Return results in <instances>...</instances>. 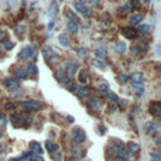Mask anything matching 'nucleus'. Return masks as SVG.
Returning a JSON list of instances; mask_svg holds the SVG:
<instances>
[{
	"label": "nucleus",
	"instance_id": "obj_1",
	"mask_svg": "<svg viewBox=\"0 0 161 161\" xmlns=\"http://www.w3.org/2000/svg\"><path fill=\"white\" fill-rule=\"evenodd\" d=\"M42 54H43V57L44 59L48 62V63H51V64H54V63H58L60 60V57H59V54L55 52L53 48H51L49 45H45L43 49H42Z\"/></svg>",
	"mask_w": 161,
	"mask_h": 161
},
{
	"label": "nucleus",
	"instance_id": "obj_2",
	"mask_svg": "<svg viewBox=\"0 0 161 161\" xmlns=\"http://www.w3.org/2000/svg\"><path fill=\"white\" fill-rule=\"evenodd\" d=\"M10 121H11V123L14 126H15V127L28 126V123H29V120L26 118V115L25 113H20V112H15V113H13L11 117H10Z\"/></svg>",
	"mask_w": 161,
	"mask_h": 161
},
{
	"label": "nucleus",
	"instance_id": "obj_3",
	"mask_svg": "<svg viewBox=\"0 0 161 161\" xmlns=\"http://www.w3.org/2000/svg\"><path fill=\"white\" fill-rule=\"evenodd\" d=\"M36 54H37V51H36V47L29 44V45H26L24 47L22 51H20V53L18 54V58L19 59H32L36 57Z\"/></svg>",
	"mask_w": 161,
	"mask_h": 161
},
{
	"label": "nucleus",
	"instance_id": "obj_4",
	"mask_svg": "<svg viewBox=\"0 0 161 161\" xmlns=\"http://www.w3.org/2000/svg\"><path fill=\"white\" fill-rule=\"evenodd\" d=\"M78 68H79V62L77 60V59H71V60H68V62H67L64 73L69 77V78L72 79V77L76 74L77 71H78Z\"/></svg>",
	"mask_w": 161,
	"mask_h": 161
},
{
	"label": "nucleus",
	"instance_id": "obj_5",
	"mask_svg": "<svg viewBox=\"0 0 161 161\" xmlns=\"http://www.w3.org/2000/svg\"><path fill=\"white\" fill-rule=\"evenodd\" d=\"M86 132H85V130L83 128H81V127H76V128H73V131H72V138H73V141L76 142V144H82V142H85L86 141Z\"/></svg>",
	"mask_w": 161,
	"mask_h": 161
},
{
	"label": "nucleus",
	"instance_id": "obj_6",
	"mask_svg": "<svg viewBox=\"0 0 161 161\" xmlns=\"http://www.w3.org/2000/svg\"><path fill=\"white\" fill-rule=\"evenodd\" d=\"M121 34L125 37V38H127V39H136L138 37V30H136L135 28H132L131 25L130 26H122L121 29H120Z\"/></svg>",
	"mask_w": 161,
	"mask_h": 161
},
{
	"label": "nucleus",
	"instance_id": "obj_7",
	"mask_svg": "<svg viewBox=\"0 0 161 161\" xmlns=\"http://www.w3.org/2000/svg\"><path fill=\"white\" fill-rule=\"evenodd\" d=\"M20 107L25 108L26 111H33L36 112L38 110H40V103L37 101H23V102H19Z\"/></svg>",
	"mask_w": 161,
	"mask_h": 161
},
{
	"label": "nucleus",
	"instance_id": "obj_8",
	"mask_svg": "<svg viewBox=\"0 0 161 161\" xmlns=\"http://www.w3.org/2000/svg\"><path fill=\"white\" fill-rule=\"evenodd\" d=\"M4 86H5L6 89L14 91V89L19 88V79L14 78V77H8V78L4 79Z\"/></svg>",
	"mask_w": 161,
	"mask_h": 161
},
{
	"label": "nucleus",
	"instance_id": "obj_9",
	"mask_svg": "<svg viewBox=\"0 0 161 161\" xmlns=\"http://www.w3.org/2000/svg\"><path fill=\"white\" fill-rule=\"evenodd\" d=\"M126 152H127L128 156H135L137 155V153L140 152V150H141V147H140V145L136 144V142H128L127 146H126Z\"/></svg>",
	"mask_w": 161,
	"mask_h": 161
},
{
	"label": "nucleus",
	"instance_id": "obj_10",
	"mask_svg": "<svg viewBox=\"0 0 161 161\" xmlns=\"http://www.w3.org/2000/svg\"><path fill=\"white\" fill-rule=\"evenodd\" d=\"M149 110H150V113H151L152 116L160 117V116H161V102H159V101L151 102Z\"/></svg>",
	"mask_w": 161,
	"mask_h": 161
},
{
	"label": "nucleus",
	"instance_id": "obj_11",
	"mask_svg": "<svg viewBox=\"0 0 161 161\" xmlns=\"http://www.w3.org/2000/svg\"><path fill=\"white\" fill-rule=\"evenodd\" d=\"M22 160L23 161H44V159L42 157V155H38V153H33V152H28V153H24L22 156Z\"/></svg>",
	"mask_w": 161,
	"mask_h": 161
},
{
	"label": "nucleus",
	"instance_id": "obj_12",
	"mask_svg": "<svg viewBox=\"0 0 161 161\" xmlns=\"http://www.w3.org/2000/svg\"><path fill=\"white\" fill-rule=\"evenodd\" d=\"M146 130H147V132L151 134L152 136L160 134V126H159V123H155V122H147L146 123Z\"/></svg>",
	"mask_w": 161,
	"mask_h": 161
},
{
	"label": "nucleus",
	"instance_id": "obj_13",
	"mask_svg": "<svg viewBox=\"0 0 161 161\" xmlns=\"http://www.w3.org/2000/svg\"><path fill=\"white\" fill-rule=\"evenodd\" d=\"M74 6V9L78 11L79 14H82V15H89V8L86 5V4H81V3H74L73 4Z\"/></svg>",
	"mask_w": 161,
	"mask_h": 161
},
{
	"label": "nucleus",
	"instance_id": "obj_14",
	"mask_svg": "<svg viewBox=\"0 0 161 161\" xmlns=\"http://www.w3.org/2000/svg\"><path fill=\"white\" fill-rule=\"evenodd\" d=\"M59 14V5L57 0H52L49 4V15L52 18H55Z\"/></svg>",
	"mask_w": 161,
	"mask_h": 161
},
{
	"label": "nucleus",
	"instance_id": "obj_15",
	"mask_svg": "<svg viewBox=\"0 0 161 161\" xmlns=\"http://www.w3.org/2000/svg\"><path fill=\"white\" fill-rule=\"evenodd\" d=\"M29 151L33 152V153H38V155H42L44 151H43V147H42V145L37 141H32L29 144Z\"/></svg>",
	"mask_w": 161,
	"mask_h": 161
},
{
	"label": "nucleus",
	"instance_id": "obj_16",
	"mask_svg": "<svg viewBox=\"0 0 161 161\" xmlns=\"http://www.w3.org/2000/svg\"><path fill=\"white\" fill-rule=\"evenodd\" d=\"M58 42L62 47H69L71 45V39H69V36L67 33H60L58 36Z\"/></svg>",
	"mask_w": 161,
	"mask_h": 161
},
{
	"label": "nucleus",
	"instance_id": "obj_17",
	"mask_svg": "<svg viewBox=\"0 0 161 161\" xmlns=\"http://www.w3.org/2000/svg\"><path fill=\"white\" fill-rule=\"evenodd\" d=\"M71 153H72V156H73L74 159H77V160H81L83 156L86 155V151L83 150V149H81L79 146H76V147H73V149H72Z\"/></svg>",
	"mask_w": 161,
	"mask_h": 161
},
{
	"label": "nucleus",
	"instance_id": "obj_18",
	"mask_svg": "<svg viewBox=\"0 0 161 161\" xmlns=\"http://www.w3.org/2000/svg\"><path fill=\"white\" fill-rule=\"evenodd\" d=\"M128 22H130V25L131 26H135V25L141 24L142 15H141V14H132V15L130 17V19H128Z\"/></svg>",
	"mask_w": 161,
	"mask_h": 161
},
{
	"label": "nucleus",
	"instance_id": "obj_19",
	"mask_svg": "<svg viewBox=\"0 0 161 161\" xmlns=\"http://www.w3.org/2000/svg\"><path fill=\"white\" fill-rule=\"evenodd\" d=\"M78 79H79L81 83H83V85H86V83L88 82L89 76H88V69L87 68H82L81 69V72L78 74Z\"/></svg>",
	"mask_w": 161,
	"mask_h": 161
},
{
	"label": "nucleus",
	"instance_id": "obj_20",
	"mask_svg": "<svg viewBox=\"0 0 161 161\" xmlns=\"http://www.w3.org/2000/svg\"><path fill=\"white\" fill-rule=\"evenodd\" d=\"M126 51H127V47H126L125 42H117L115 45V52L117 54H125Z\"/></svg>",
	"mask_w": 161,
	"mask_h": 161
},
{
	"label": "nucleus",
	"instance_id": "obj_21",
	"mask_svg": "<svg viewBox=\"0 0 161 161\" xmlns=\"http://www.w3.org/2000/svg\"><path fill=\"white\" fill-rule=\"evenodd\" d=\"M131 81L132 83H142L144 82V74L141 72H134L131 74Z\"/></svg>",
	"mask_w": 161,
	"mask_h": 161
},
{
	"label": "nucleus",
	"instance_id": "obj_22",
	"mask_svg": "<svg viewBox=\"0 0 161 161\" xmlns=\"http://www.w3.org/2000/svg\"><path fill=\"white\" fill-rule=\"evenodd\" d=\"M67 29L71 33L76 34V33H78V30H79V24L76 23V22H72V20H69V22L67 23Z\"/></svg>",
	"mask_w": 161,
	"mask_h": 161
},
{
	"label": "nucleus",
	"instance_id": "obj_23",
	"mask_svg": "<svg viewBox=\"0 0 161 161\" xmlns=\"http://www.w3.org/2000/svg\"><path fill=\"white\" fill-rule=\"evenodd\" d=\"M89 93H91L89 88H87V87H79L78 86V89H77V94H78V97H81V98H85V97L89 96Z\"/></svg>",
	"mask_w": 161,
	"mask_h": 161
},
{
	"label": "nucleus",
	"instance_id": "obj_24",
	"mask_svg": "<svg viewBox=\"0 0 161 161\" xmlns=\"http://www.w3.org/2000/svg\"><path fill=\"white\" fill-rule=\"evenodd\" d=\"M14 74H15V78H18V79H24V78H26V71L24 68H17L15 71H14Z\"/></svg>",
	"mask_w": 161,
	"mask_h": 161
},
{
	"label": "nucleus",
	"instance_id": "obj_25",
	"mask_svg": "<svg viewBox=\"0 0 161 161\" xmlns=\"http://www.w3.org/2000/svg\"><path fill=\"white\" fill-rule=\"evenodd\" d=\"M25 29H26V28H25L23 24H19V25L15 26L14 32H15V34H17V37H18V38H23V37H24V34H25Z\"/></svg>",
	"mask_w": 161,
	"mask_h": 161
},
{
	"label": "nucleus",
	"instance_id": "obj_26",
	"mask_svg": "<svg viewBox=\"0 0 161 161\" xmlns=\"http://www.w3.org/2000/svg\"><path fill=\"white\" fill-rule=\"evenodd\" d=\"M94 55L100 59H106L107 52H106V49H103V48H97V49H94Z\"/></svg>",
	"mask_w": 161,
	"mask_h": 161
},
{
	"label": "nucleus",
	"instance_id": "obj_27",
	"mask_svg": "<svg viewBox=\"0 0 161 161\" xmlns=\"http://www.w3.org/2000/svg\"><path fill=\"white\" fill-rule=\"evenodd\" d=\"M26 73H30L32 76H37L38 74V67L36 63H29L26 68Z\"/></svg>",
	"mask_w": 161,
	"mask_h": 161
},
{
	"label": "nucleus",
	"instance_id": "obj_28",
	"mask_svg": "<svg viewBox=\"0 0 161 161\" xmlns=\"http://www.w3.org/2000/svg\"><path fill=\"white\" fill-rule=\"evenodd\" d=\"M45 149H47V151L53 152V151L59 150V145H57V144H52V142H49V141H47V142H45Z\"/></svg>",
	"mask_w": 161,
	"mask_h": 161
},
{
	"label": "nucleus",
	"instance_id": "obj_29",
	"mask_svg": "<svg viewBox=\"0 0 161 161\" xmlns=\"http://www.w3.org/2000/svg\"><path fill=\"white\" fill-rule=\"evenodd\" d=\"M130 53L132 57H138L140 54H141V47L140 45H132L131 49H130Z\"/></svg>",
	"mask_w": 161,
	"mask_h": 161
},
{
	"label": "nucleus",
	"instance_id": "obj_30",
	"mask_svg": "<svg viewBox=\"0 0 161 161\" xmlns=\"http://www.w3.org/2000/svg\"><path fill=\"white\" fill-rule=\"evenodd\" d=\"M67 17L69 18V20H72V22H76V23H78L79 24V18H78V15L74 13V11H72V10H67Z\"/></svg>",
	"mask_w": 161,
	"mask_h": 161
},
{
	"label": "nucleus",
	"instance_id": "obj_31",
	"mask_svg": "<svg viewBox=\"0 0 161 161\" xmlns=\"http://www.w3.org/2000/svg\"><path fill=\"white\" fill-rule=\"evenodd\" d=\"M6 125H8V118H6L4 113H0V131L5 130Z\"/></svg>",
	"mask_w": 161,
	"mask_h": 161
},
{
	"label": "nucleus",
	"instance_id": "obj_32",
	"mask_svg": "<svg viewBox=\"0 0 161 161\" xmlns=\"http://www.w3.org/2000/svg\"><path fill=\"white\" fill-rule=\"evenodd\" d=\"M51 156H52L53 161H63V155H62V152L59 150L51 152Z\"/></svg>",
	"mask_w": 161,
	"mask_h": 161
},
{
	"label": "nucleus",
	"instance_id": "obj_33",
	"mask_svg": "<svg viewBox=\"0 0 161 161\" xmlns=\"http://www.w3.org/2000/svg\"><path fill=\"white\" fill-rule=\"evenodd\" d=\"M92 64H93L94 67H97V68H100V69H103L104 67H106L103 59H100V58H94V59L92 60Z\"/></svg>",
	"mask_w": 161,
	"mask_h": 161
},
{
	"label": "nucleus",
	"instance_id": "obj_34",
	"mask_svg": "<svg viewBox=\"0 0 161 161\" xmlns=\"http://www.w3.org/2000/svg\"><path fill=\"white\" fill-rule=\"evenodd\" d=\"M98 91H100V93L106 96L110 92V86L107 85V83H101V85L98 86Z\"/></svg>",
	"mask_w": 161,
	"mask_h": 161
},
{
	"label": "nucleus",
	"instance_id": "obj_35",
	"mask_svg": "<svg viewBox=\"0 0 161 161\" xmlns=\"http://www.w3.org/2000/svg\"><path fill=\"white\" fill-rule=\"evenodd\" d=\"M131 13V11H134V9H132V6L130 5V3H126L122 8H118V13Z\"/></svg>",
	"mask_w": 161,
	"mask_h": 161
},
{
	"label": "nucleus",
	"instance_id": "obj_36",
	"mask_svg": "<svg viewBox=\"0 0 161 161\" xmlns=\"http://www.w3.org/2000/svg\"><path fill=\"white\" fill-rule=\"evenodd\" d=\"M116 110H117V106H116V103L113 102V103H111V104H108V106H107L106 113L107 115H113L115 112H116Z\"/></svg>",
	"mask_w": 161,
	"mask_h": 161
},
{
	"label": "nucleus",
	"instance_id": "obj_37",
	"mask_svg": "<svg viewBox=\"0 0 161 161\" xmlns=\"http://www.w3.org/2000/svg\"><path fill=\"white\" fill-rule=\"evenodd\" d=\"M130 5L132 6V9L134 10H136V9H138L140 6H141V2H140V0H130Z\"/></svg>",
	"mask_w": 161,
	"mask_h": 161
},
{
	"label": "nucleus",
	"instance_id": "obj_38",
	"mask_svg": "<svg viewBox=\"0 0 161 161\" xmlns=\"http://www.w3.org/2000/svg\"><path fill=\"white\" fill-rule=\"evenodd\" d=\"M101 19L103 20V22H106V23H111L112 22V17H111L110 13H103L101 15Z\"/></svg>",
	"mask_w": 161,
	"mask_h": 161
},
{
	"label": "nucleus",
	"instance_id": "obj_39",
	"mask_svg": "<svg viewBox=\"0 0 161 161\" xmlns=\"http://www.w3.org/2000/svg\"><path fill=\"white\" fill-rule=\"evenodd\" d=\"M106 96H107V98H108V100H111L112 102H115V103H116V102H118V96H117L116 93H113V92H108Z\"/></svg>",
	"mask_w": 161,
	"mask_h": 161
},
{
	"label": "nucleus",
	"instance_id": "obj_40",
	"mask_svg": "<svg viewBox=\"0 0 161 161\" xmlns=\"http://www.w3.org/2000/svg\"><path fill=\"white\" fill-rule=\"evenodd\" d=\"M77 54H78L79 57H86V55L88 54V51L86 49L85 47H81V48H78V49H77Z\"/></svg>",
	"mask_w": 161,
	"mask_h": 161
},
{
	"label": "nucleus",
	"instance_id": "obj_41",
	"mask_svg": "<svg viewBox=\"0 0 161 161\" xmlns=\"http://www.w3.org/2000/svg\"><path fill=\"white\" fill-rule=\"evenodd\" d=\"M68 89H69V92H77V89H78V85L74 83V82L68 83Z\"/></svg>",
	"mask_w": 161,
	"mask_h": 161
},
{
	"label": "nucleus",
	"instance_id": "obj_42",
	"mask_svg": "<svg viewBox=\"0 0 161 161\" xmlns=\"http://www.w3.org/2000/svg\"><path fill=\"white\" fill-rule=\"evenodd\" d=\"M140 26H138V30L141 32V33H147L149 30H150V25H147V24H138Z\"/></svg>",
	"mask_w": 161,
	"mask_h": 161
},
{
	"label": "nucleus",
	"instance_id": "obj_43",
	"mask_svg": "<svg viewBox=\"0 0 161 161\" xmlns=\"http://www.w3.org/2000/svg\"><path fill=\"white\" fill-rule=\"evenodd\" d=\"M3 45H4V48H5V49H11V48H14V45H15V44H14L13 43V42H10V40H5V42H3Z\"/></svg>",
	"mask_w": 161,
	"mask_h": 161
},
{
	"label": "nucleus",
	"instance_id": "obj_44",
	"mask_svg": "<svg viewBox=\"0 0 161 161\" xmlns=\"http://www.w3.org/2000/svg\"><path fill=\"white\" fill-rule=\"evenodd\" d=\"M6 38H8V33H6L4 29H0V43L5 42Z\"/></svg>",
	"mask_w": 161,
	"mask_h": 161
},
{
	"label": "nucleus",
	"instance_id": "obj_45",
	"mask_svg": "<svg viewBox=\"0 0 161 161\" xmlns=\"http://www.w3.org/2000/svg\"><path fill=\"white\" fill-rule=\"evenodd\" d=\"M117 79H118V82H120V83H126V82H127V81L130 79V77H128V76H126V74H120Z\"/></svg>",
	"mask_w": 161,
	"mask_h": 161
},
{
	"label": "nucleus",
	"instance_id": "obj_46",
	"mask_svg": "<svg viewBox=\"0 0 161 161\" xmlns=\"http://www.w3.org/2000/svg\"><path fill=\"white\" fill-rule=\"evenodd\" d=\"M115 145L116 146H118V147H125V144H123V141L122 140H115Z\"/></svg>",
	"mask_w": 161,
	"mask_h": 161
},
{
	"label": "nucleus",
	"instance_id": "obj_47",
	"mask_svg": "<svg viewBox=\"0 0 161 161\" xmlns=\"http://www.w3.org/2000/svg\"><path fill=\"white\" fill-rule=\"evenodd\" d=\"M140 112H141V108H140L138 106H134V107H132V113H134V115H138Z\"/></svg>",
	"mask_w": 161,
	"mask_h": 161
},
{
	"label": "nucleus",
	"instance_id": "obj_48",
	"mask_svg": "<svg viewBox=\"0 0 161 161\" xmlns=\"http://www.w3.org/2000/svg\"><path fill=\"white\" fill-rule=\"evenodd\" d=\"M98 130H100V134L101 135H104V134H106V131H107L106 127H104V126H101V125L98 126Z\"/></svg>",
	"mask_w": 161,
	"mask_h": 161
},
{
	"label": "nucleus",
	"instance_id": "obj_49",
	"mask_svg": "<svg viewBox=\"0 0 161 161\" xmlns=\"http://www.w3.org/2000/svg\"><path fill=\"white\" fill-rule=\"evenodd\" d=\"M150 157H151V159H157V160L161 159L160 155H157V153H155V152H150Z\"/></svg>",
	"mask_w": 161,
	"mask_h": 161
},
{
	"label": "nucleus",
	"instance_id": "obj_50",
	"mask_svg": "<svg viewBox=\"0 0 161 161\" xmlns=\"http://www.w3.org/2000/svg\"><path fill=\"white\" fill-rule=\"evenodd\" d=\"M66 118L68 120V122H69V123H73V122H74V117H73V116H69V115H68Z\"/></svg>",
	"mask_w": 161,
	"mask_h": 161
},
{
	"label": "nucleus",
	"instance_id": "obj_51",
	"mask_svg": "<svg viewBox=\"0 0 161 161\" xmlns=\"http://www.w3.org/2000/svg\"><path fill=\"white\" fill-rule=\"evenodd\" d=\"M118 101H120V100H118ZM120 106L126 107V106H127V101H126V100H121V101H120Z\"/></svg>",
	"mask_w": 161,
	"mask_h": 161
},
{
	"label": "nucleus",
	"instance_id": "obj_52",
	"mask_svg": "<svg viewBox=\"0 0 161 161\" xmlns=\"http://www.w3.org/2000/svg\"><path fill=\"white\" fill-rule=\"evenodd\" d=\"M5 108L6 110H14V106L11 103H8V104H5Z\"/></svg>",
	"mask_w": 161,
	"mask_h": 161
},
{
	"label": "nucleus",
	"instance_id": "obj_53",
	"mask_svg": "<svg viewBox=\"0 0 161 161\" xmlns=\"http://www.w3.org/2000/svg\"><path fill=\"white\" fill-rule=\"evenodd\" d=\"M10 161H23L22 157H14V159H10Z\"/></svg>",
	"mask_w": 161,
	"mask_h": 161
},
{
	"label": "nucleus",
	"instance_id": "obj_54",
	"mask_svg": "<svg viewBox=\"0 0 161 161\" xmlns=\"http://www.w3.org/2000/svg\"><path fill=\"white\" fill-rule=\"evenodd\" d=\"M53 26H54V22H51L49 24H48V29H52Z\"/></svg>",
	"mask_w": 161,
	"mask_h": 161
},
{
	"label": "nucleus",
	"instance_id": "obj_55",
	"mask_svg": "<svg viewBox=\"0 0 161 161\" xmlns=\"http://www.w3.org/2000/svg\"><path fill=\"white\" fill-rule=\"evenodd\" d=\"M88 2V0H78V3H81V4H86Z\"/></svg>",
	"mask_w": 161,
	"mask_h": 161
},
{
	"label": "nucleus",
	"instance_id": "obj_56",
	"mask_svg": "<svg viewBox=\"0 0 161 161\" xmlns=\"http://www.w3.org/2000/svg\"><path fill=\"white\" fill-rule=\"evenodd\" d=\"M3 152H4V147H3L2 145H0V153H3Z\"/></svg>",
	"mask_w": 161,
	"mask_h": 161
},
{
	"label": "nucleus",
	"instance_id": "obj_57",
	"mask_svg": "<svg viewBox=\"0 0 161 161\" xmlns=\"http://www.w3.org/2000/svg\"><path fill=\"white\" fill-rule=\"evenodd\" d=\"M145 3H146V4H150V3H151V0H145Z\"/></svg>",
	"mask_w": 161,
	"mask_h": 161
},
{
	"label": "nucleus",
	"instance_id": "obj_58",
	"mask_svg": "<svg viewBox=\"0 0 161 161\" xmlns=\"http://www.w3.org/2000/svg\"><path fill=\"white\" fill-rule=\"evenodd\" d=\"M151 161H160V160H157V159H151Z\"/></svg>",
	"mask_w": 161,
	"mask_h": 161
},
{
	"label": "nucleus",
	"instance_id": "obj_59",
	"mask_svg": "<svg viewBox=\"0 0 161 161\" xmlns=\"http://www.w3.org/2000/svg\"><path fill=\"white\" fill-rule=\"evenodd\" d=\"M0 161H4V160H2V159H0Z\"/></svg>",
	"mask_w": 161,
	"mask_h": 161
},
{
	"label": "nucleus",
	"instance_id": "obj_60",
	"mask_svg": "<svg viewBox=\"0 0 161 161\" xmlns=\"http://www.w3.org/2000/svg\"><path fill=\"white\" fill-rule=\"evenodd\" d=\"M0 97H2V96H0Z\"/></svg>",
	"mask_w": 161,
	"mask_h": 161
}]
</instances>
